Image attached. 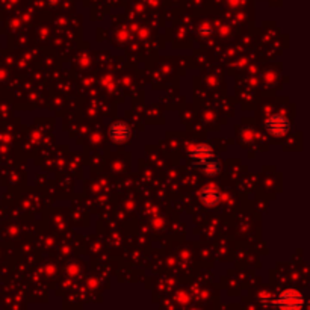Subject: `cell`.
I'll return each mask as SVG.
<instances>
[{
	"label": "cell",
	"mask_w": 310,
	"mask_h": 310,
	"mask_svg": "<svg viewBox=\"0 0 310 310\" xmlns=\"http://www.w3.org/2000/svg\"><path fill=\"white\" fill-rule=\"evenodd\" d=\"M132 136V129L127 123L124 121H113L109 126V138L113 144L117 145H123L126 142H129Z\"/></svg>",
	"instance_id": "3957f363"
},
{
	"label": "cell",
	"mask_w": 310,
	"mask_h": 310,
	"mask_svg": "<svg viewBox=\"0 0 310 310\" xmlns=\"http://www.w3.org/2000/svg\"><path fill=\"white\" fill-rule=\"evenodd\" d=\"M274 304L282 309H300L304 304V298L303 294L297 289H286L280 292Z\"/></svg>",
	"instance_id": "7a4b0ae2"
},
{
	"label": "cell",
	"mask_w": 310,
	"mask_h": 310,
	"mask_svg": "<svg viewBox=\"0 0 310 310\" xmlns=\"http://www.w3.org/2000/svg\"><path fill=\"white\" fill-rule=\"evenodd\" d=\"M189 156H191L194 165H196V167H200V165H203L205 162H207L209 159L215 158V151H213V148H212L209 144H197V145L192 147Z\"/></svg>",
	"instance_id": "5b68a950"
},
{
	"label": "cell",
	"mask_w": 310,
	"mask_h": 310,
	"mask_svg": "<svg viewBox=\"0 0 310 310\" xmlns=\"http://www.w3.org/2000/svg\"><path fill=\"white\" fill-rule=\"evenodd\" d=\"M199 32H200V35H202V36H206V35H209V33L212 32V29H210V26H209V24H205V26H200Z\"/></svg>",
	"instance_id": "52a82bcc"
},
{
	"label": "cell",
	"mask_w": 310,
	"mask_h": 310,
	"mask_svg": "<svg viewBox=\"0 0 310 310\" xmlns=\"http://www.w3.org/2000/svg\"><path fill=\"white\" fill-rule=\"evenodd\" d=\"M199 199H200V202L206 207H215L221 203L222 194H221V191H219V188H218L216 185L209 183V185H205V186L200 189Z\"/></svg>",
	"instance_id": "277c9868"
},
{
	"label": "cell",
	"mask_w": 310,
	"mask_h": 310,
	"mask_svg": "<svg viewBox=\"0 0 310 310\" xmlns=\"http://www.w3.org/2000/svg\"><path fill=\"white\" fill-rule=\"evenodd\" d=\"M199 168L202 170L203 174H206L209 177H213V176L219 174V171H221V162H219L216 158H212V159H209L207 162H205L203 165H200Z\"/></svg>",
	"instance_id": "8992f818"
},
{
	"label": "cell",
	"mask_w": 310,
	"mask_h": 310,
	"mask_svg": "<svg viewBox=\"0 0 310 310\" xmlns=\"http://www.w3.org/2000/svg\"><path fill=\"white\" fill-rule=\"evenodd\" d=\"M265 129H266V132H268L271 136H274V138H282V136H285V135L289 133V130H291V121H289L285 115H282V113H274V115H271V117L266 118V121H265Z\"/></svg>",
	"instance_id": "6da1fadb"
}]
</instances>
